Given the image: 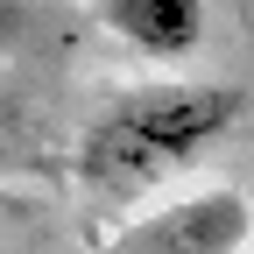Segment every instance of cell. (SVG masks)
I'll list each match as a JSON object with an SVG mask.
<instances>
[{
	"mask_svg": "<svg viewBox=\"0 0 254 254\" xmlns=\"http://www.w3.org/2000/svg\"><path fill=\"white\" fill-rule=\"evenodd\" d=\"M247 92L240 85H212V78H170V85H141L85 127L78 141V177L106 198H134V190L163 184L190 170L205 148H219L240 127Z\"/></svg>",
	"mask_w": 254,
	"mask_h": 254,
	"instance_id": "cell-1",
	"label": "cell"
},
{
	"mask_svg": "<svg viewBox=\"0 0 254 254\" xmlns=\"http://www.w3.org/2000/svg\"><path fill=\"white\" fill-rule=\"evenodd\" d=\"M254 240V205L233 184H205L190 198H170L120 226L99 254H247Z\"/></svg>",
	"mask_w": 254,
	"mask_h": 254,
	"instance_id": "cell-2",
	"label": "cell"
},
{
	"mask_svg": "<svg viewBox=\"0 0 254 254\" xmlns=\"http://www.w3.org/2000/svg\"><path fill=\"white\" fill-rule=\"evenodd\" d=\"M106 28L155 64H184L205 43V0H106Z\"/></svg>",
	"mask_w": 254,
	"mask_h": 254,
	"instance_id": "cell-3",
	"label": "cell"
}]
</instances>
